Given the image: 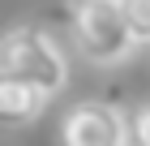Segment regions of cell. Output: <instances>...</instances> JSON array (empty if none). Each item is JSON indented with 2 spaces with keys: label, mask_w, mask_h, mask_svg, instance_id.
I'll return each instance as SVG.
<instances>
[{
  "label": "cell",
  "mask_w": 150,
  "mask_h": 146,
  "mask_svg": "<svg viewBox=\"0 0 150 146\" xmlns=\"http://www.w3.org/2000/svg\"><path fill=\"white\" fill-rule=\"evenodd\" d=\"M73 43L90 65H125L137 52L120 0H73Z\"/></svg>",
  "instance_id": "cell-1"
},
{
  "label": "cell",
  "mask_w": 150,
  "mask_h": 146,
  "mask_svg": "<svg viewBox=\"0 0 150 146\" xmlns=\"http://www.w3.org/2000/svg\"><path fill=\"white\" fill-rule=\"evenodd\" d=\"M0 78H17V82H30V86L56 95L69 82V60L47 30L13 26L0 43Z\"/></svg>",
  "instance_id": "cell-2"
},
{
  "label": "cell",
  "mask_w": 150,
  "mask_h": 146,
  "mask_svg": "<svg viewBox=\"0 0 150 146\" xmlns=\"http://www.w3.org/2000/svg\"><path fill=\"white\" fill-rule=\"evenodd\" d=\"M60 146H129V120L112 103H77L60 120Z\"/></svg>",
  "instance_id": "cell-3"
},
{
  "label": "cell",
  "mask_w": 150,
  "mask_h": 146,
  "mask_svg": "<svg viewBox=\"0 0 150 146\" xmlns=\"http://www.w3.org/2000/svg\"><path fill=\"white\" fill-rule=\"evenodd\" d=\"M47 90L30 86V82H17V78H0V116L9 125H26V120H35L39 112L47 108Z\"/></svg>",
  "instance_id": "cell-4"
},
{
  "label": "cell",
  "mask_w": 150,
  "mask_h": 146,
  "mask_svg": "<svg viewBox=\"0 0 150 146\" xmlns=\"http://www.w3.org/2000/svg\"><path fill=\"white\" fill-rule=\"evenodd\" d=\"M120 9L129 17V30L137 39V47L150 43V0H120Z\"/></svg>",
  "instance_id": "cell-5"
},
{
  "label": "cell",
  "mask_w": 150,
  "mask_h": 146,
  "mask_svg": "<svg viewBox=\"0 0 150 146\" xmlns=\"http://www.w3.org/2000/svg\"><path fill=\"white\" fill-rule=\"evenodd\" d=\"M129 146H150V108H142L129 125Z\"/></svg>",
  "instance_id": "cell-6"
}]
</instances>
